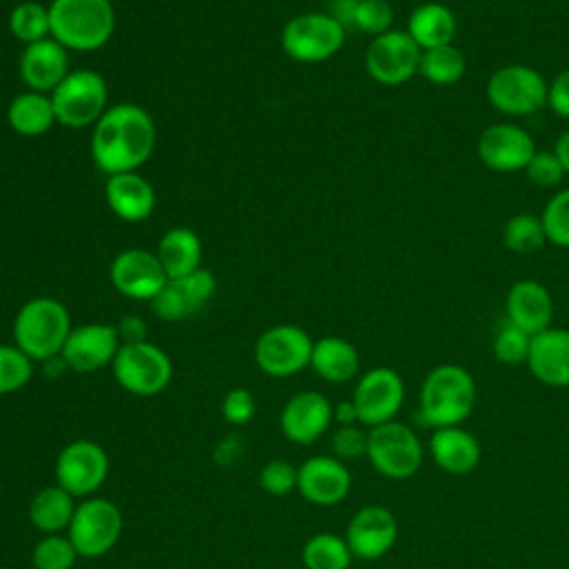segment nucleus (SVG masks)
<instances>
[{
  "label": "nucleus",
  "instance_id": "a19ab883",
  "mask_svg": "<svg viewBox=\"0 0 569 569\" xmlns=\"http://www.w3.org/2000/svg\"><path fill=\"white\" fill-rule=\"evenodd\" d=\"M258 485L264 493L273 498L289 496L291 491L298 489V467H293L284 458H273L262 465L258 473Z\"/></svg>",
  "mask_w": 569,
  "mask_h": 569
},
{
  "label": "nucleus",
  "instance_id": "09e8293b",
  "mask_svg": "<svg viewBox=\"0 0 569 569\" xmlns=\"http://www.w3.org/2000/svg\"><path fill=\"white\" fill-rule=\"evenodd\" d=\"M553 151H556L558 160L562 162L565 171L569 173V129H567V131H562V133L558 136L556 144H553Z\"/></svg>",
  "mask_w": 569,
  "mask_h": 569
},
{
  "label": "nucleus",
  "instance_id": "473e14b6",
  "mask_svg": "<svg viewBox=\"0 0 569 569\" xmlns=\"http://www.w3.org/2000/svg\"><path fill=\"white\" fill-rule=\"evenodd\" d=\"M305 569H349L353 553L345 536L331 531H318L302 545Z\"/></svg>",
  "mask_w": 569,
  "mask_h": 569
},
{
  "label": "nucleus",
  "instance_id": "58836bf2",
  "mask_svg": "<svg viewBox=\"0 0 569 569\" xmlns=\"http://www.w3.org/2000/svg\"><path fill=\"white\" fill-rule=\"evenodd\" d=\"M540 218L547 231V242L560 249H569V187L558 189L547 200Z\"/></svg>",
  "mask_w": 569,
  "mask_h": 569
},
{
  "label": "nucleus",
  "instance_id": "f03ea898",
  "mask_svg": "<svg viewBox=\"0 0 569 569\" xmlns=\"http://www.w3.org/2000/svg\"><path fill=\"white\" fill-rule=\"evenodd\" d=\"M478 400V387L469 369L462 365L433 367L418 393V416L431 429L462 425Z\"/></svg>",
  "mask_w": 569,
  "mask_h": 569
},
{
  "label": "nucleus",
  "instance_id": "9b49d317",
  "mask_svg": "<svg viewBox=\"0 0 569 569\" xmlns=\"http://www.w3.org/2000/svg\"><path fill=\"white\" fill-rule=\"evenodd\" d=\"M109 476V453L89 438L67 442L53 462V478L64 491L82 500L93 496Z\"/></svg>",
  "mask_w": 569,
  "mask_h": 569
},
{
  "label": "nucleus",
  "instance_id": "6ab92c4d",
  "mask_svg": "<svg viewBox=\"0 0 569 569\" xmlns=\"http://www.w3.org/2000/svg\"><path fill=\"white\" fill-rule=\"evenodd\" d=\"M333 425V405L320 391L293 393L280 411L282 436L300 447L313 445Z\"/></svg>",
  "mask_w": 569,
  "mask_h": 569
},
{
  "label": "nucleus",
  "instance_id": "412c9836",
  "mask_svg": "<svg viewBox=\"0 0 569 569\" xmlns=\"http://www.w3.org/2000/svg\"><path fill=\"white\" fill-rule=\"evenodd\" d=\"M216 291V278L209 269H198L184 278L169 280L151 300L153 313L164 322H176L200 311Z\"/></svg>",
  "mask_w": 569,
  "mask_h": 569
},
{
  "label": "nucleus",
  "instance_id": "0eeeda50",
  "mask_svg": "<svg viewBox=\"0 0 569 569\" xmlns=\"http://www.w3.org/2000/svg\"><path fill=\"white\" fill-rule=\"evenodd\" d=\"M422 458L425 447L409 425L389 420L369 429L367 460L380 476L389 480H407L420 469Z\"/></svg>",
  "mask_w": 569,
  "mask_h": 569
},
{
  "label": "nucleus",
  "instance_id": "bb28decb",
  "mask_svg": "<svg viewBox=\"0 0 569 569\" xmlns=\"http://www.w3.org/2000/svg\"><path fill=\"white\" fill-rule=\"evenodd\" d=\"M309 367L325 382L342 385L356 378V373L360 371V353L347 338L325 336L320 340H313Z\"/></svg>",
  "mask_w": 569,
  "mask_h": 569
},
{
  "label": "nucleus",
  "instance_id": "1a4fd4ad",
  "mask_svg": "<svg viewBox=\"0 0 569 569\" xmlns=\"http://www.w3.org/2000/svg\"><path fill=\"white\" fill-rule=\"evenodd\" d=\"M345 36L347 29L331 13L309 11L287 20L280 44L291 60L316 64L333 58L342 49Z\"/></svg>",
  "mask_w": 569,
  "mask_h": 569
},
{
  "label": "nucleus",
  "instance_id": "6e6552de",
  "mask_svg": "<svg viewBox=\"0 0 569 569\" xmlns=\"http://www.w3.org/2000/svg\"><path fill=\"white\" fill-rule=\"evenodd\" d=\"M122 511L116 502L100 496L78 500L73 518L67 527V536L73 542L80 558L107 556L122 536Z\"/></svg>",
  "mask_w": 569,
  "mask_h": 569
},
{
  "label": "nucleus",
  "instance_id": "ea45409f",
  "mask_svg": "<svg viewBox=\"0 0 569 569\" xmlns=\"http://www.w3.org/2000/svg\"><path fill=\"white\" fill-rule=\"evenodd\" d=\"M353 27L371 38L393 29V7L389 0H356Z\"/></svg>",
  "mask_w": 569,
  "mask_h": 569
},
{
  "label": "nucleus",
  "instance_id": "c756f323",
  "mask_svg": "<svg viewBox=\"0 0 569 569\" xmlns=\"http://www.w3.org/2000/svg\"><path fill=\"white\" fill-rule=\"evenodd\" d=\"M76 507H78V498H73L69 491H64L60 485L53 482L33 493L27 516H29V522L42 536L44 533H62V531H67Z\"/></svg>",
  "mask_w": 569,
  "mask_h": 569
},
{
  "label": "nucleus",
  "instance_id": "f3484780",
  "mask_svg": "<svg viewBox=\"0 0 569 569\" xmlns=\"http://www.w3.org/2000/svg\"><path fill=\"white\" fill-rule=\"evenodd\" d=\"M120 345L122 342L116 325L87 322L71 329L60 358L64 360L67 369L76 373H91L111 365Z\"/></svg>",
  "mask_w": 569,
  "mask_h": 569
},
{
  "label": "nucleus",
  "instance_id": "de8ad7c7",
  "mask_svg": "<svg viewBox=\"0 0 569 569\" xmlns=\"http://www.w3.org/2000/svg\"><path fill=\"white\" fill-rule=\"evenodd\" d=\"M333 422L340 425H360L358 422V411H356V405L351 400H342L333 407Z\"/></svg>",
  "mask_w": 569,
  "mask_h": 569
},
{
  "label": "nucleus",
  "instance_id": "c03bdc74",
  "mask_svg": "<svg viewBox=\"0 0 569 569\" xmlns=\"http://www.w3.org/2000/svg\"><path fill=\"white\" fill-rule=\"evenodd\" d=\"M220 411H222V418L229 425L242 427V425H247L256 416V398H253V393L249 389H242V387L229 389L224 393V398H222Z\"/></svg>",
  "mask_w": 569,
  "mask_h": 569
},
{
  "label": "nucleus",
  "instance_id": "b1692460",
  "mask_svg": "<svg viewBox=\"0 0 569 569\" xmlns=\"http://www.w3.org/2000/svg\"><path fill=\"white\" fill-rule=\"evenodd\" d=\"M507 320L529 336H536L551 327L553 298L549 289L538 280H518L509 287L505 298Z\"/></svg>",
  "mask_w": 569,
  "mask_h": 569
},
{
  "label": "nucleus",
  "instance_id": "37998d69",
  "mask_svg": "<svg viewBox=\"0 0 569 569\" xmlns=\"http://www.w3.org/2000/svg\"><path fill=\"white\" fill-rule=\"evenodd\" d=\"M367 438L369 429H362V425H340L331 433V451L342 462L362 458L367 456Z\"/></svg>",
  "mask_w": 569,
  "mask_h": 569
},
{
  "label": "nucleus",
  "instance_id": "cd10ccee",
  "mask_svg": "<svg viewBox=\"0 0 569 569\" xmlns=\"http://www.w3.org/2000/svg\"><path fill=\"white\" fill-rule=\"evenodd\" d=\"M413 42L425 51L440 44H451L458 31L456 13L445 2H422L418 4L409 18L405 29Z\"/></svg>",
  "mask_w": 569,
  "mask_h": 569
},
{
  "label": "nucleus",
  "instance_id": "f257e3e1",
  "mask_svg": "<svg viewBox=\"0 0 569 569\" xmlns=\"http://www.w3.org/2000/svg\"><path fill=\"white\" fill-rule=\"evenodd\" d=\"M89 147L96 167L107 176L136 171L153 153L156 122L140 104H113L93 124Z\"/></svg>",
  "mask_w": 569,
  "mask_h": 569
},
{
  "label": "nucleus",
  "instance_id": "c9c22d12",
  "mask_svg": "<svg viewBox=\"0 0 569 569\" xmlns=\"http://www.w3.org/2000/svg\"><path fill=\"white\" fill-rule=\"evenodd\" d=\"M78 558L67 533H44L31 551L33 569H73Z\"/></svg>",
  "mask_w": 569,
  "mask_h": 569
},
{
  "label": "nucleus",
  "instance_id": "79ce46f5",
  "mask_svg": "<svg viewBox=\"0 0 569 569\" xmlns=\"http://www.w3.org/2000/svg\"><path fill=\"white\" fill-rule=\"evenodd\" d=\"M525 176L531 184L540 189H553L565 180L567 171L553 149H540L533 153V158L525 167Z\"/></svg>",
  "mask_w": 569,
  "mask_h": 569
},
{
  "label": "nucleus",
  "instance_id": "423d86ee",
  "mask_svg": "<svg viewBox=\"0 0 569 569\" xmlns=\"http://www.w3.org/2000/svg\"><path fill=\"white\" fill-rule=\"evenodd\" d=\"M111 369L116 382L131 396L140 398L162 393L173 376V365L167 351L149 340L120 345Z\"/></svg>",
  "mask_w": 569,
  "mask_h": 569
},
{
  "label": "nucleus",
  "instance_id": "a211bd4d",
  "mask_svg": "<svg viewBox=\"0 0 569 569\" xmlns=\"http://www.w3.org/2000/svg\"><path fill=\"white\" fill-rule=\"evenodd\" d=\"M345 540L358 560H378L387 556L398 540V520L382 505L360 507L347 522Z\"/></svg>",
  "mask_w": 569,
  "mask_h": 569
},
{
  "label": "nucleus",
  "instance_id": "4c0bfd02",
  "mask_svg": "<svg viewBox=\"0 0 569 569\" xmlns=\"http://www.w3.org/2000/svg\"><path fill=\"white\" fill-rule=\"evenodd\" d=\"M529 347H531V336L520 327L511 325L509 320L500 325L491 342L493 358L502 365H522V362L527 365Z\"/></svg>",
  "mask_w": 569,
  "mask_h": 569
},
{
  "label": "nucleus",
  "instance_id": "a18cd8bd",
  "mask_svg": "<svg viewBox=\"0 0 569 569\" xmlns=\"http://www.w3.org/2000/svg\"><path fill=\"white\" fill-rule=\"evenodd\" d=\"M547 107L562 120H569V67L556 73V78L549 82L547 93Z\"/></svg>",
  "mask_w": 569,
  "mask_h": 569
},
{
  "label": "nucleus",
  "instance_id": "4468645a",
  "mask_svg": "<svg viewBox=\"0 0 569 569\" xmlns=\"http://www.w3.org/2000/svg\"><path fill=\"white\" fill-rule=\"evenodd\" d=\"M351 402L362 427H378L396 420L405 402V382L396 369L373 367L358 378Z\"/></svg>",
  "mask_w": 569,
  "mask_h": 569
},
{
  "label": "nucleus",
  "instance_id": "4be33fe9",
  "mask_svg": "<svg viewBox=\"0 0 569 569\" xmlns=\"http://www.w3.org/2000/svg\"><path fill=\"white\" fill-rule=\"evenodd\" d=\"M18 73L27 89L51 93L69 73V53L51 36L24 44L18 62Z\"/></svg>",
  "mask_w": 569,
  "mask_h": 569
},
{
  "label": "nucleus",
  "instance_id": "dca6fc26",
  "mask_svg": "<svg viewBox=\"0 0 569 569\" xmlns=\"http://www.w3.org/2000/svg\"><path fill=\"white\" fill-rule=\"evenodd\" d=\"M109 280L124 298L151 302L169 282L156 253L147 249H124L109 264Z\"/></svg>",
  "mask_w": 569,
  "mask_h": 569
},
{
  "label": "nucleus",
  "instance_id": "ddd939ff",
  "mask_svg": "<svg viewBox=\"0 0 569 569\" xmlns=\"http://www.w3.org/2000/svg\"><path fill=\"white\" fill-rule=\"evenodd\" d=\"M313 340L298 325H273L260 333L253 347L256 365L269 378H289L311 362Z\"/></svg>",
  "mask_w": 569,
  "mask_h": 569
},
{
  "label": "nucleus",
  "instance_id": "393cba45",
  "mask_svg": "<svg viewBox=\"0 0 569 569\" xmlns=\"http://www.w3.org/2000/svg\"><path fill=\"white\" fill-rule=\"evenodd\" d=\"M429 453L438 469L451 476H465L480 465L482 447L471 431L458 425L433 429L429 440Z\"/></svg>",
  "mask_w": 569,
  "mask_h": 569
},
{
  "label": "nucleus",
  "instance_id": "f704fd0d",
  "mask_svg": "<svg viewBox=\"0 0 569 569\" xmlns=\"http://www.w3.org/2000/svg\"><path fill=\"white\" fill-rule=\"evenodd\" d=\"M9 31L16 40L31 44L38 40H44L51 36V22H49V4L24 0L18 2L9 13Z\"/></svg>",
  "mask_w": 569,
  "mask_h": 569
},
{
  "label": "nucleus",
  "instance_id": "f8f14e48",
  "mask_svg": "<svg viewBox=\"0 0 569 569\" xmlns=\"http://www.w3.org/2000/svg\"><path fill=\"white\" fill-rule=\"evenodd\" d=\"M422 49L405 29H391L371 38L365 49V69L382 87H400L420 69Z\"/></svg>",
  "mask_w": 569,
  "mask_h": 569
},
{
  "label": "nucleus",
  "instance_id": "2f4dec72",
  "mask_svg": "<svg viewBox=\"0 0 569 569\" xmlns=\"http://www.w3.org/2000/svg\"><path fill=\"white\" fill-rule=\"evenodd\" d=\"M465 71H467V58L453 42L440 44L433 49H425L420 56L418 73L436 87L458 84L462 80Z\"/></svg>",
  "mask_w": 569,
  "mask_h": 569
},
{
  "label": "nucleus",
  "instance_id": "72a5a7b5",
  "mask_svg": "<svg viewBox=\"0 0 569 569\" xmlns=\"http://www.w3.org/2000/svg\"><path fill=\"white\" fill-rule=\"evenodd\" d=\"M502 242L518 256H529L547 244V231L540 216L516 213L502 227Z\"/></svg>",
  "mask_w": 569,
  "mask_h": 569
},
{
  "label": "nucleus",
  "instance_id": "5701e85b",
  "mask_svg": "<svg viewBox=\"0 0 569 569\" xmlns=\"http://www.w3.org/2000/svg\"><path fill=\"white\" fill-rule=\"evenodd\" d=\"M527 367L536 380L547 387H569V329L549 327L531 336Z\"/></svg>",
  "mask_w": 569,
  "mask_h": 569
},
{
  "label": "nucleus",
  "instance_id": "2eb2a0df",
  "mask_svg": "<svg viewBox=\"0 0 569 569\" xmlns=\"http://www.w3.org/2000/svg\"><path fill=\"white\" fill-rule=\"evenodd\" d=\"M533 136L516 122H493L482 129L476 153L480 162L498 173L525 171L536 153Z\"/></svg>",
  "mask_w": 569,
  "mask_h": 569
},
{
  "label": "nucleus",
  "instance_id": "e433bc0d",
  "mask_svg": "<svg viewBox=\"0 0 569 569\" xmlns=\"http://www.w3.org/2000/svg\"><path fill=\"white\" fill-rule=\"evenodd\" d=\"M31 376L33 360L16 345H0V396L24 389Z\"/></svg>",
  "mask_w": 569,
  "mask_h": 569
},
{
  "label": "nucleus",
  "instance_id": "aec40b11",
  "mask_svg": "<svg viewBox=\"0 0 569 569\" xmlns=\"http://www.w3.org/2000/svg\"><path fill=\"white\" fill-rule=\"evenodd\" d=\"M316 507H336L351 491V471L336 456H311L298 467V489Z\"/></svg>",
  "mask_w": 569,
  "mask_h": 569
},
{
  "label": "nucleus",
  "instance_id": "c85d7f7f",
  "mask_svg": "<svg viewBox=\"0 0 569 569\" xmlns=\"http://www.w3.org/2000/svg\"><path fill=\"white\" fill-rule=\"evenodd\" d=\"M156 256L169 280L184 278L200 269L202 242L196 231L187 227H173L160 238Z\"/></svg>",
  "mask_w": 569,
  "mask_h": 569
},
{
  "label": "nucleus",
  "instance_id": "7ed1b4c3",
  "mask_svg": "<svg viewBox=\"0 0 569 569\" xmlns=\"http://www.w3.org/2000/svg\"><path fill=\"white\" fill-rule=\"evenodd\" d=\"M51 38L67 51H96L104 47L116 29L111 0H51Z\"/></svg>",
  "mask_w": 569,
  "mask_h": 569
},
{
  "label": "nucleus",
  "instance_id": "49530a36",
  "mask_svg": "<svg viewBox=\"0 0 569 569\" xmlns=\"http://www.w3.org/2000/svg\"><path fill=\"white\" fill-rule=\"evenodd\" d=\"M120 342H142L147 340V325L142 322V318L138 316H127L122 318V322L116 327Z\"/></svg>",
  "mask_w": 569,
  "mask_h": 569
},
{
  "label": "nucleus",
  "instance_id": "a878e982",
  "mask_svg": "<svg viewBox=\"0 0 569 569\" xmlns=\"http://www.w3.org/2000/svg\"><path fill=\"white\" fill-rule=\"evenodd\" d=\"M104 198L109 209L124 222H140L149 218L156 207V191L151 182L138 171L109 176L104 184Z\"/></svg>",
  "mask_w": 569,
  "mask_h": 569
},
{
  "label": "nucleus",
  "instance_id": "7c9ffc66",
  "mask_svg": "<svg viewBox=\"0 0 569 569\" xmlns=\"http://www.w3.org/2000/svg\"><path fill=\"white\" fill-rule=\"evenodd\" d=\"M9 127L27 138H36L47 133L56 124V111L49 93L40 91H22L18 93L7 109Z\"/></svg>",
  "mask_w": 569,
  "mask_h": 569
},
{
  "label": "nucleus",
  "instance_id": "20e7f679",
  "mask_svg": "<svg viewBox=\"0 0 569 569\" xmlns=\"http://www.w3.org/2000/svg\"><path fill=\"white\" fill-rule=\"evenodd\" d=\"M71 329L69 311L60 300L49 296L31 298L13 318V345L33 362H47L60 356Z\"/></svg>",
  "mask_w": 569,
  "mask_h": 569
},
{
  "label": "nucleus",
  "instance_id": "39448f33",
  "mask_svg": "<svg viewBox=\"0 0 569 569\" xmlns=\"http://www.w3.org/2000/svg\"><path fill=\"white\" fill-rule=\"evenodd\" d=\"M485 91L496 111L511 118H525L547 107L549 82L529 64L509 62L489 76Z\"/></svg>",
  "mask_w": 569,
  "mask_h": 569
},
{
  "label": "nucleus",
  "instance_id": "9d476101",
  "mask_svg": "<svg viewBox=\"0 0 569 569\" xmlns=\"http://www.w3.org/2000/svg\"><path fill=\"white\" fill-rule=\"evenodd\" d=\"M56 111V122L80 129L93 127L109 109V89L104 78L93 69L69 71L67 78L49 93Z\"/></svg>",
  "mask_w": 569,
  "mask_h": 569
}]
</instances>
